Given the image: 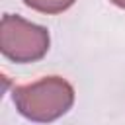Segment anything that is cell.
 <instances>
[{
	"label": "cell",
	"mask_w": 125,
	"mask_h": 125,
	"mask_svg": "<svg viewBox=\"0 0 125 125\" xmlns=\"http://www.w3.org/2000/svg\"><path fill=\"white\" fill-rule=\"evenodd\" d=\"M49 49V31L20 16L4 14L0 21V51L14 62H35Z\"/></svg>",
	"instance_id": "obj_2"
},
{
	"label": "cell",
	"mask_w": 125,
	"mask_h": 125,
	"mask_svg": "<svg viewBox=\"0 0 125 125\" xmlns=\"http://www.w3.org/2000/svg\"><path fill=\"white\" fill-rule=\"evenodd\" d=\"M16 109L29 121L51 123L74 104V88L61 76H45L37 82L16 86L12 92Z\"/></svg>",
	"instance_id": "obj_1"
},
{
	"label": "cell",
	"mask_w": 125,
	"mask_h": 125,
	"mask_svg": "<svg viewBox=\"0 0 125 125\" xmlns=\"http://www.w3.org/2000/svg\"><path fill=\"white\" fill-rule=\"evenodd\" d=\"M109 2H113L115 6H119V8H123V10H125V0H109Z\"/></svg>",
	"instance_id": "obj_4"
},
{
	"label": "cell",
	"mask_w": 125,
	"mask_h": 125,
	"mask_svg": "<svg viewBox=\"0 0 125 125\" xmlns=\"http://www.w3.org/2000/svg\"><path fill=\"white\" fill-rule=\"evenodd\" d=\"M25 6L31 10H37L41 14H61L68 10L76 0H23Z\"/></svg>",
	"instance_id": "obj_3"
}]
</instances>
